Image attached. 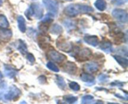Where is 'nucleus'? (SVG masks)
<instances>
[{
    "mask_svg": "<svg viewBox=\"0 0 128 104\" xmlns=\"http://www.w3.org/2000/svg\"><path fill=\"white\" fill-rule=\"evenodd\" d=\"M63 100L66 103H73L77 101L78 98L75 96H72V95H66V96H64Z\"/></svg>",
    "mask_w": 128,
    "mask_h": 104,
    "instance_id": "24",
    "label": "nucleus"
},
{
    "mask_svg": "<svg viewBox=\"0 0 128 104\" xmlns=\"http://www.w3.org/2000/svg\"><path fill=\"white\" fill-rule=\"evenodd\" d=\"M108 76L107 75H104V74H101V75H100V76H99V80L100 81H104V80H106V79L108 78Z\"/></svg>",
    "mask_w": 128,
    "mask_h": 104,
    "instance_id": "31",
    "label": "nucleus"
},
{
    "mask_svg": "<svg viewBox=\"0 0 128 104\" xmlns=\"http://www.w3.org/2000/svg\"><path fill=\"white\" fill-rule=\"evenodd\" d=\"M91 56H92V51H91V50L90 49L88 48H84L80 50L76 54L74 57L78 61H84L90 60Z\"/></svg>",
    "mask_w": 128,
    "mask_h": 104,
    "instance_id": "4",
    "label": "nucleus"
},
{
    "mask_svg": "<svg viewBox=\"0 0 128 104\" xmlns=\"http://www.w3.org/2000/svg\"><path fill=\"white\" fill-rule=\"evenodd\" d=\"M66 1H72V0H66Z\"/></svg>",
    "mask_w": 128,
    "mask_h": 104,
    "instance_id": "36",
    "label": "nucleus"
},
{
    "mask_svg": "<svg viewBox=\"0 0 128 104\" xmlns=\"http://www.w3.org/2000/svg\"><path fill=\"white\" fill-rule=\"evenodd\" d=\"M94 6L100 11H102L106 9V2L105 0H97L95 2Z\"/></svg>",
    "mask_w": 128,
    "mask_h": 104,
    "instance_id": "22",
    "label": "nucleus"
},
{
    "mask_svg": "<svg viewBox=\"0 0 128 104\" xmlns=\"http://www.w3.org/2000/svg\"><path fill=\"white\" fill-rule=\"evenodd\" d=\"M94 100V97L92 95H85L82 98V103H91Z\"/></svg>",
    "mask_w": 128,
    "mask_h": 104,
    "instance_id": "25",
    "label": "nucleus"
},
{
    "mask_svg": "<svg viewBox=\"0 0 128 104\" xmlns=\"http://www.w3.org/2000/svg\"><path fill=\"white\" fill-rule=\"evenodd\" d=\"M46 66H47V67L50 70H51V71H54V72H58V71H60L58 67L54 63L51 62V61H49V62L47 63V65H46Z\"/></svg>",
    "mask_w": 128,
    "mask_h": 104,
    "instance_id": "26",
    "label": "nucleus"
},
{
    "mask_svg": "<svg viewBox=\"0 0 128 104\" xmlns=\"http://www.w3.org/2000/svg\"><path fill=\"white\" fill-rule=\"evenodd\" d=\"M20 94H21V91L15 86H12L5 94L4 98L7 100H14L15 98H19Z\"/></svg>",
    "mask_w": 128,
    "mask_h": 104,
    "instance_id": "7",
    "label": "nucleus"
},
{
    "mask_svg": "<svg viewBox=\"0 0 128 104\" xmlns=\"http://www.w3.org/2000/svg\"><path fill=\"white\" fill-rule=\"evenodd\" d=\"M42 3L50 15L52 16L57 15L59 10V5L56 0H42Z\"/></svg>",
    "mask_w": 128,
    "mask_h": 104,
    "instance_id": "3",
    "label": "nucleus"
},
{
    "mask_svg": "<svg viewBox=\"0 0 128 104\" xmlns=\"http://www.w3.org/2000/svg\"><path fill=\"white\" fill-rule=\"evenodd\" d=\"M18 21V26L19 30L22 33H24L26 31V21L23 16H19L17 19Z\"/></svg>",
    "mask_w": 128,
    "mask_h": 104,
    "instance_id": "15",
    "label": "nucleus"
},
{
    "mask_svg": "<svg viewBox=\"0 0 128 104\" xmlns=\"http://www.w3.org/2000/svg\"><path fill=\"white\" fill-rule=\"evenodd\" d=\"M84 41L88 45L92 46H97L99 44V39L96 36L93 35H86L84 37Z\"/></svg>",
    "mask_w": 128,
    "mask_h": 104,
    "instance_id": "12",
    "label": "nucleus"
},
{
    "mask_svg": "<svg viewBox=\"0 0 128 104\" xmlns=\"http://www.w3.org/2000/svg\"><path fill=\"white\" fill-rule=\"evenodd\" d=\"M99 70V65L96 62H88L84 66V70L86 73H95Z\"/></svg>",
    "mask_w": 128,
    "mask_h": 104,
    "instance_id": "11",
    "label": "nucleus"
},
{
    "mask_svg": "<svg viewBox=\"0 0 128 104\" xmlns=\"http://www.w3.org/2000/svg\"><path fill=\"white\" fill-rule=\"evenodd\" d=\"M64 25L65 27L68 29V30H70V29H73L74 28L76 27L74 23L72 21H70V20H66L64 22Z\"/></svg>",
    "mask_w": 128,
    "mask_h": 104,
    "instance_id": "27",
    "label": "nucleus"
},
{
    "mask_svg": "<svg viewBox=\"0 0 128 104\" xmlns=\"http://www.w3.org/2000/svg\"><path fill=\"white\" fill-rule=\"evenodd\" d=\"M50 32L54 35H60L62 33V28L58 24H54L50 30Z\"/></svg>",
    "mask_w": 128,
    "mask_h": 104,
    "instance_id": "20",
    "label": "nucleus"
},
{
    "mask_svg": "<svg viewBox=\"0 0 128 104\" xmlns=\"http://www.w3.org/2000/svg\"><path fill=\"white\" fill-rule=\"evenodd\" d=\"M100 48L104 51V52L108 53H111L113 51V48H112V45L111 43V41L109 40H102L101 41V44H100Z\"/></svg>",
    "mask_w": 128,
    "mask_h": 104,
    "instance_id": "13",
    "label": "nucleus"
},
{
    "mask_svg": "<svg viewBox=\"0 0 128 104\" xmlns=\"http://www.w3.org/2000/svg\"><path fill=\"white\" fill-rule=\"evenodd\" d=\"M114 58L117 61V62L120 64L121 66L124 68H127L128 65V60L127 58L122 56H118V55H114Z\"/></svg>",
    "mask_w": 128,
    "mask_h": 104,
    "instance_id": "17",
    "label": "nucleus"
},
{
    "mask_svg": "<svg viewBox=\"0 0 128 104\" xmlns=\"http://www.w3.org/2000/svg\"><path fill=\"white\" fill-rule=\"evenodd\" d=\"M57 47L61 51H63L66 53H70L73 50V45L72 43L69 41H58L57 42Z\"/></svg>",
    "mask_w": 128,
    "mask_h": 104,
    "instance_id": "8",
    "label": "nucleus"
},
{
    "mask_svg": "<svg viewBox=\"0 0 128 104\" xmlns=\"http://www.w3.org/2000/svg\"><path fill=\"white\" fill-rule=\"evenodd\" d=\"M94 11L92 7L81 4H71L64 8V12L70 17H75L81 13H88Z\"/></svg>",
    "mask_w": 128,
    "mask_h": 104,
    "instance_id": "1",
    "label": "nucleus"
},
{
    "mask_svg": "<svg viewBox=\"0 0 128 104\" xmlns=\"http://www.w3.org/2000/svg\"><path fill=\"white\" fill-rule=\"evenodd\" d=\"M49 58L51 59L52 61L56 63H62L66 59V56L61 53L56 51L55 50H50L48 53Z\"/></svg>",
    "mask_w": 128,
    "mask_h": 104,
    "instance_id": "6",
    "label": "nucleus"
},
{
    "mask_svg": "<svg viewBox=\"0 0 128 104\" xmlns=\"http://www.w3.org/2000/svg\"><path fill=\"white\" fill-rule=\"evenodd\" d=\"M38 80L41 83H44L46 81V78L45 77V76H40L38 78Z\"/></svg>",
    "mask_w": 128,
    "mask_h": 104,
    "instance_id": "32",
    "label": "nucleus"
},
{
    "mask_svg": "<svg viewBox=\"0 0 128 104\" xmlns=\"http://www.w3.org/2000/svg\"><path fill=\"white\" fill-rule=\"evenodd\" d=\"M27 59L31 63H34L35 62V58L34 55L31 53H28L27 55Z\"/></svg>",
    "mask_w": 128,
    "mask_h": 104,
    "instance_id": "29",
    "label": "nucleus"
},
{
    "mask_svg": "<svg viewBox=\"0 0 128 104\" xmlns=\"http://www.w3.org/2000/svg\"><path fill=\"white\" fill-rule=\"evenodd\" d=\"M69 86L70 88L74 91H79L80 90V85L75 81H71V83H70Z\"/></svg>",
    "mask_w": 128,
    "mask_h": 104,
    "instance_id": "28",
    "label": "nucleus"
},
{
    "mask_svg": "<svg viewBox=\"0 0 128 104\" xmlns=\"http://www.w3.org/2000/svg\"><path fill=\"white\" fill-rule=\"evenodd\" d=\"M112 16L116 19L118 21L121 23H127L128 19V15L127 12L122 9L116 8L112 11Z\"/></svg>",
    "mask_w": 128,
    "mask_h": 104,
    "instance_id": "5",
    "label": "nucleus"
},
{
    "mask_svg": "<svg viewBox=\"0 0 128 104\" xmlns=\"http://www.w3.org/2000/svg\"><path fill=\"white\" fill-rule=\"evenodd\" d=\"M38 43L40 45V48L42 49H45L48 48L49 45V41H50V38L47 36H44V35H40L38 37Z\"/></svg>",
    "mask_w": 128,
    "mask_h": 104,
    "instance_id": "14",
    "label": "nucleus"
},
{
    "mask_svg": "<svg viewBox=\"0 0 128 104\" xmlns=\"http://www.w3.org/2000/svg\"><path fill=\"white\" fill-rule=\"evenodd\" d=\"M9 25L10 24L6 16L2 15H0V27L2 28H7Z\"/></svg>",
    "mask_w": 128,
    "mask_h": 104,
    "instance_id": "23",
    "label": "nucleus"
},
{
    "mask_svg": "<svg viewBox=\"0 0 128 104\" xmlns=\"http://www.w3.org/2000/svg\"><path fill=\"white\" fill-rule=\"evenodd\" d=\"M112 4L117 6H120V5H122L124 3V0H112Z\"/></svg>",
    "mask_w": 128,
    "mask_h": 104,
    "instance_id": "30",
    "label": "nucleus"
},
{
    "mask_svg": "<svg viewBox=\"0 0 128 104\" xmlns=\"http://www.w3.org/2000/svg\"><path fill=\"white\" fill-rule=\"evenodd\" d=\"M111 85H113V86H122V85H123V83H121V82H120V81H118H118H114V82L111 83Z\"/></svg>",
    "mask_w": 128,
    "mask_h": 104,
    "instance_id": "33",
    "label": "nucleus"
},
{
    "mask_svg": "<svg viewBox=\"0 0 128 104\" xmlns=\"http://www.w3.org/2000/svg\"><path fill=\"white\" fill-rule=\"evenodd\" d=\"M12 33L10 30L2 28L0 30V41L6 43L10 41L12 38Z\"/></svg>",
    "mask_w": 128,
    "mask_h": 104,
    "instance_id": "10",
    "label": "nucleus"
},
{
    "mask_svg": "<svg viewBox=\"0 0 128 104\" xmlns=\"http://www.w3.org/2000/svg\"><path fill=\"white\" fill-rule=\"evenodd\" d=\"M56 82L57 83L58 86L60 88L64 90L66 88V83L65 82L63 78L60 75H56Z\"/></svg>",
    "mask_w": 128,
    "mask_h": 104,
    "instance_id": "21",
    "label": "nucleus"
},
{
    "mask_svg": "<svg viewBox=\"0 0 128 104\" xmlns=\"http://www.w3.org/2000/svg\"><path fill=\"white\" fill-rule=\"evenodd\" d=\"M77 69L78 68L76 64L71 61H67L62 67L63 71L70 75H74L76 73Z\"/></svg>",
    "mask_w": 128,
    "mask_h": 104,
    "instance_id": "9",
    "label": "nucleus"
},
{
    "mask_svg": "<svg viewBox=\"0 0 128 104\" xmlns=\"http://www.w3.org/2000/svg\"><path fill=\"white\" fill-rule=\"evenodd\" d=\"M4 71L6 76L10 78H13L17 73V70L12 66H9V65H5Z\"/></svg>",
    "mask_w": 128,
    "mask_h": 104,
    "instance_id": "16",
    "label": "nucleus"
},
{
    "mask_svg": "<svg viewBox=\"0 0 128 104\" xmlns=\"http://www.w3.org/2000/svg\"><path fill=\"white\" fill-rule=\"evenodd\" d=\"M4 1V0H0V6H1V5H2V3H3Z\"/></svg>",
    "mask_w": 128,
    "mask_h": 104,
    "instance_id": "34",
    "label": "nucleus"
},
{
    "mask_svg": "<svg viewBox=\"0 0 128 104\" xmlns=\"http://www.w3.org/2000/svg\"><path fill=\"white\" fill-rule=\"evenodd\" d=\"M2 73L1 72V71H0V79H1L2 78Z\"/></svg>",
    "mask_w": 128,
    "mask_h": 104,
    "instance_id": "35",
    "label": "nucleus"
},
{
    "mask_svg": "<svg viewBox=\"0 0 128 104\" xmlns=\"http://www.w3.org/2000/svg\"><path fill=\"white\" fill-rule=\"evenodd\" d=\"M81 79L84 82L92 83L94 81V76L88 73H83L81 75Z\"/></svg>",
    "mask_w": 128,
    "mask_h": 104,
    "instance_id": "19",
    "label": "nucleus"
},
{
    "mask_svg": "<svg viewBox=\"0 0 128 104\" xmlns=\"http://www.w3.org/2000/svg\"><path fill=\"white\" fill-rule=\"evenodd\" d=\"M17 46V49L22 54V55H25V54L27 53V45H26V44L24 42V41L21 40H19Z\"/></svg>",
    "mask_w": 128,
    "mask_h": 104,
    "instance_id": "18",
    "label": "nucleus"
},
{
    "mask_svg": "<svg viewBox=\"0 0 128 104\" xmlns=\"http://www.w3.org/2000/svg\"><path fill=\"white\" fill-rule=\"evenodd\" d=\"M43 8L38 3H32L25 13L28 18L34 17L36 19H41L43 16Z\"/></svg>",
    "mask_w": 128,
    "mask_h": 104,
    "instance_id": "2",
    "label": "nucleus"
}]
</instances>
